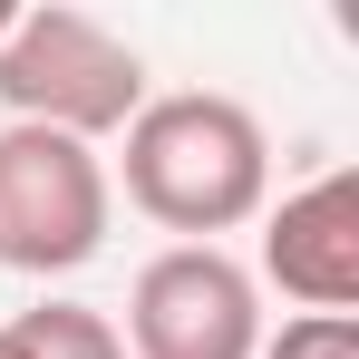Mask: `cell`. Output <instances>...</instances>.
<instances>
[{
  "label": "cell",
  "instance_id": "cell-1",
  "mask_svg": "<svg viewBox=\"0 0 359 359\" xmlns=\"http://www.w3.org/2000/svg\"><path fill=\"white\" fill-rule=\"evenodd\" d=\"M126 204L184 243L243 233L272 204V136L224 88H175L126 117Z\"/></svg>",
  "mask_w": 359,
  "mask_h": 359
},
{
  "label": "cell",
  "instance_id": "cell-2",
  "mask_svg": "<svg viewBox=\"0 0 359 359\" xmlns=\"http://www.w3.org/2000/svg\"><path fill=\"white\" fill-rule=\"evenodd\" d=\"M0 107H10V126H49V136L97 146V136H126V117L146 107V59L107 20L39 0L0 39Z\"/></svg>",
  "mask_w": 359,
  "mask_h": 359
},
{
  "label": "cell",
  "instance_id": "cell-3",
  "mask_svg": "<svg viewBox=\"0 0 359 359\" xmlns=\"http://www.w3.org/2000/svg\"><path fill=\"white\" fill-rule=\"evenodd\" d=\"M107 214H117V184L97 146L49 136V126H0V262L10 272L59 282L78 262H97Z\"/></svg>",
  "mask_w": 359,
  "mask_h": 359
},
{
  "label": "cell",
  "instance_id": "cell-4",
  "mask_svg": "<svg viewBox=\"0 0 359 359\" xmlns=\"http://www.w3.org/2000/svg\"><path fill=\"white\" fill-rule=\"evenodd\" d=\"M117 340L136 359H252L262 350V282L224 243H165L126 292Z\"/></svg>",
  "mask_w": 359,
  "mask_h": 359
},
{
  "label": "cell",
  "instance_id": "cell-5",
  "mask_svg": "<svg viewBox=\"0 0 359 359\" xmlns=\"http://www.w3.org/2000/svg\"><path fill=\"white\" fill-rule=\"evenodd\" d=\"M262 282L301 311H359V165H330L262 214Z\"/></svg>",
  "mask_w": 359,
  "mask_h": 359
},
{
  "label": "cell",
  "instance_id": "cell-6",
  "mask_svg": "<svg viewBox=\"0 0 359 359\" xmlns=\"http://www.w3.org/2000/svg\"><path fill=\"white\" fill-rule=\"evenodd\" d=\"M20 330H29L39 359H126L117 320H107V311H78V301H39V311H20Z\"/></svg>",
  "mask_w": 359,
  "mask_h": 359
},
{
  "label": "cell",
  "instance_id": "cell-7",
  "mask_svg": "<svg viewBox=\"0 0 359 359\" xmlns=\"http://www.w3.org/2000/svg\"><path fill=\"white\" fill-rule=\"evenodd\" d=\"M252 359H359V311H292Z\"/></svg>",
  "mask_w": 359,
  "mask_h": 359
},
{
  "label": "cell",
  "instance_id": "cell-8",
  "mask_svg": "<svg viewBox=\"0 0 359 359\" xmlns=\"http://www.w3.org/2000/svg\"><path fill=\"white\" fill-rule=\"evenodd\" d=\"M0 359H39V350H29V330H20V320H0Z\"/></svg>",
  "mask_w": 359,
  "mask_h": 359
},
{
  "label": "cell",
  "instance_id": "cell-9",
  "mask_svg": "<svg viewBox=\"0 0 359 359\" xmlns=\"http://www.w3.org/2000/svg\"><path fill=\"white\" fill-rule=\"evenodd\" d=\"M10 20H20V0H0V39H10Z\"/></svg>",
  "mask_w": 359,
  "mask_h": 359
}]
</instances>
